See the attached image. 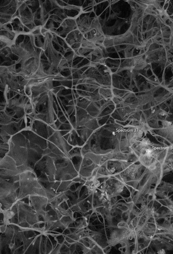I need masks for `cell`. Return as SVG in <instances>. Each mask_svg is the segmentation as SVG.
Listing matches in <instances>:
<instances>
[{
    "label": "cell",
    "instance_id": "2",
    "mask_svg": "<svg viewBox=\"0 0 173 254\" xmlns=\"http://www.w3.org/2000/svg\"><path fill=\"white\" fill-rule=\"evenodd\" d=\"M50 140L58 147L66 156H68L69 154L67 152L65 141L58 131H57L54 133L53 135L50 137Z\"/></svg>",
    "mask_w": 173,
    "mask_h": 254
},
{
    "label": "cell",
    "instance_id": "1",
    "mask_svg": "<svg viewBox=\"0 0 173 254\" xmlns=\"http://www.w3.org/2000/svg\"><path fill=\"white\" fill-rule=\"evenodd\" d=\"M20 175L17 162L7 155L1 159V176L11 177Z\"/></svg>",
    "mask_w": 173,
    "mask_h": 254
}]
</instances>
